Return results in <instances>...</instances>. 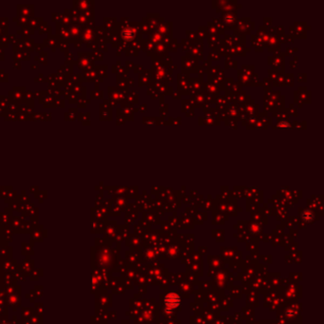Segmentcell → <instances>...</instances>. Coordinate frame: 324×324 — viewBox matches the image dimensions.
Returning a JSON list of instances; mask_svg holds the SVG:
<instances>
[{
  "label": "cell",
  "mask_w": 324,
  "mask_h": 324,
  "mask_svg": "<svg viewBox=\"0 0 324 324\" xmlns=\"http://www.w3.org/2000/svg\"><path fill=\"white\" fill-rule=\"evenodd\" d=\"M302 218L303 220L306 222H310L313 220L314 218V213L311 211V210H305V211L302 213Z\"/></svg>",
  "instance_id": "2"
},
{
  "label": "cell",
  "mask_w": 324,
  "mask_h": 324,
  "mask_svg": "<svg viewBox=\"0 0 324 324\" xmlns=\"http://www.w3.org/2000/svg\"><path fill=\"white\" fill-rule=\"evenodd\" d=\"M181 302V299L180 297L176 294H173V293H170L167 296L165 297V306H167L168 308H175L180 304Z\"/></svg>",
  "instance_id": "1"
}]
</instances>
